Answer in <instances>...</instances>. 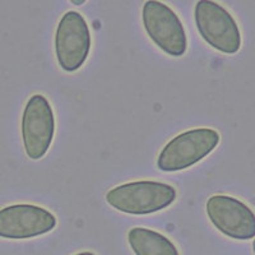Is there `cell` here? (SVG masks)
Masks as SVG:
<instances>
[{"mask_svg":"<svg viewBox=\"0 0 255 255\" xmlns=\"http://www.w3.org/2000/svg\"><path fill=\"white\" fill-rule=\"evenodd\" d=\"M58 220L49 209L36 204H12L0 209V238L27 240L46 235Z\"/></svg>","mask_w":255,"mask_h":255,"instance_id":"ba28073f","label":"cell"},{"mask_svg":"<svg viewBox=\"0 0 255 255\" xmlns=\"http://www.w3.org/2000/svg\"><path fill=\"white\" fill-rule=\"evenodd\" d=\"M70 3L73 4V5H76V6H81V5H83L84 3H86V1H87V0H69Z\"/></svg>","mask_w":255,"mask_h":255,"instance_id":"30bf717a","label":"cell"},{"mask_svg":"<svg viewBox=\"0 0 255 255\" xmlns=\"http://www.w3.org/2000/svg\"><path fill=\"white\" fill-rule=\"evenodd\" d=\"M221 142V134L208 127L193 128L168 140L157 157V167L163 172L188 170L203 161Z\"/></svg>","mask_w":255,"mask_h":255,"instance_id":"7a4b0ae2","label":"cell"},{"mask_svg":"<svg viewBox=\"0 0 255 255\" xmlns=\"http://www.w3.org/2000/svg\"><path fill=\"white\" fill-rule=\"evenodd\" d=\"M206 212L212 225L222 235L240 241L255 238V212L238 198L212 195L207 200Z\"/></svg>","mask_w":255,"mask_h":255,"instance_id":"52a82bcc","label":"cell"},{"mask_svg":"<svg viewBox=\"0 0 255 255\" xmlns=\"http://www.w3.org/2000/svg\"><path fill=\"white\" fill-rule=\"evenodd\" d=\"M176 197V189L170 184L138 180L110 189L105 199L109 206L125 215L145 216L168 208Z\"/></svg>","mask_w":255,"mask_h":255,"instance_id":"6da1fadb","label":"cell"},{"mask_svg":"<svg viewBox=\"0 0 255 255\" xmlns=\"http://www.w3.org/2000/svg\"><path fill=\"white\" fill-rule=\"evenodd\" d=\"M194 22L198 33L212 49L234 55L243 45L238 20L229 9L216 0H198L194 5Z\"/></svg>","mask_w":255,"mask_h":255,"instance_id":"3957f363","label":"cell"},{"mask_svg":"<svg viewBox=\"0 0 255 255\" xmlns=\"http://www.w3.org/2000/svg\"><path fill=\"white\" fill-rule=\"evenodd\" d=\"M74 255H96V254L92 252H81L78 253V254H74Z\"/></svg>","mask_w":255,"mask_h":255,"instance_id":"8fae6325","label":"cell"},{"mask_svg":"<svg viewBox=\"0 0 255 255\" xmlns=\"http://www.w3.org/2000/svg\"><path fill=\"white\" fill-rule=\"evenodd\" d=\"M142 24L149 40L171 58H181L188 50V36L183 20L161 0H145Z\"/></svg>","mask_w":255,"mask_h":255,"instance_id":"277c9868","label":"cell"},{"mask_svg":"<svg viewBox=\"0 0 255 255\" xmlns=\"http://www.w3.org/2000/svg\"><path fill=\"white\" fill-rule=\"evenodd\" d=\"M92 37L87 20L79 12L68 10L59 19L55 29V56L59 67L67 73L81 69L87 61Z\"/></svg>","mask_w":255,"mask_h":255,"instance_id":"8992f818","label":"cell"},{"mask_svg":"<svg viewBox=\"0 0 255 255\" xmlns=\"http://www.w3.org/2000/svg\"><path fill=\"white\" fill-rule=\"evenodd\" d=\"M128 244L135 255H180L176 245L170 239L147 227L129 230Z\"/></svg>","mask_w":255,"mask_h":255,"instance_id":"9c48e42d","label":"cell"},{"mask_svg":"<svg viewBox=\"0 0 255 255\" xmlns=\"http://www.w3.org/2000/svg\"><path fill=\"white\" fill-rule=\"evenodd\" d=\"M253 253H254V255H255V238H254V240H253Z\"/></svg>","mask_w":255,"mask_h":255,"instance_id":"7c38bea8","label":"cell"},{"mask_svg":"<svg viewBox=\"0 0 255 255\" xmlns=\"http://www.w3.org/2000/svg\"><path fill=\"white\" fill-rule=\"evenodd\" d=\"M56 130L55 114L46 96L35 93L27 100L20 119L24 152L32 161L44 158Z\"/></svg>","mask_w":255,"mask_h":255,"instance_id":"5b68a950","label":"cell"}]
</instances>
